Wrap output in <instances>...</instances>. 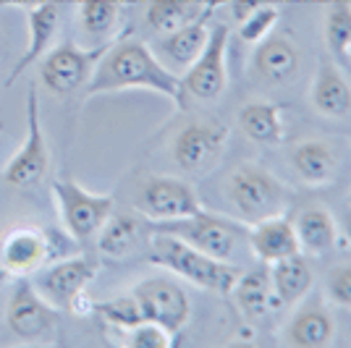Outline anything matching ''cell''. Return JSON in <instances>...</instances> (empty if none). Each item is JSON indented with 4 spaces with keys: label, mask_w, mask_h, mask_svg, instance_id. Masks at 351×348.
Returning <instances> with one entry per match:
<instances>
[{
    "label": "cell",
    "mask_w": 351,
    "mask_h": 348,
    "mask_svg": "<svg viewBox=\"0 0 351 348\" xmlns=\"http://www.w3.org/2000/svg\"><path fill=\"white\" fill-rule=\"evenodd\" d=\"M121 89H149L173 102L176 108L186 110V92L181 76L162 63L155 50L142 40H118L108 42L105 53L95 63V71L87 82V97L121 92Z\"/></svg>",
    "instance_id": "obj_1"
},
{
    "label": "cell",
    "mask_w": 351,
    "mask_h": 348,
    "mask_svg": "<svg viewBox=\"0 0 351 348\" xmlns=\"http://www.w3.org/2000/svg\"><path fill=\"white\" fill-rule=\"evenodd\" d=\"M152 233V238H149V262L152 264L168 270L171 275L189 280L191 286H197V288L213 290V293H220V296H231L236 280L244 273L241 264L215 260V257L189 247L186 241L176 238L171 233Z\"/></svg>",
    "instance_id": "obj_2"
},
{
    "label": "cell",
    "mask_w": 351,
    "mask_h": 348,
    "mask_svg": "<svg viewBox=\"0 0 351 348\" xmlns=\"http://www.w3.org/2000/svg\"><path fill=\"white\" fill-rule=\"evenodd\" d=\"M226 197L239 215L236 220L244 225L286 215V207L291 199L278 178L257 162H244L231 171L226 181Z\"/></svg>",
    "instance_id": "obj_3"
},
{
    "label": "cell",
    "mask_w": 351,
    "mask_h": 348,
    "mask_svg": "<svg viewBox=\"0 0 351 348\" xmlns=\"http://www.w3.org/2000/svg\"><path fill=\"white\" fill-rule=\"evenodd\" d=\"M241 225H239V220L218 218V215H213L207 210H199V212L186 215V218L149 223L147 228L149 231L171 233V236L186 241L189 247L199 249V251H205V254L215 257V260L239 264L241 241H247V233L241 236Z\"/></svg>",
    "instance_id": "obj_4"
},
{
    "label": "cell",
    "mask_w": 351,
    "mask_h": 348,
    "mask_svg": "<svg viewBox=\"0 0 351 348\" xmlns=\"http://www.w3.org/2000/svg\"><path fill=\"white\" fill-rule=\"evenodd\" d=\"M53 199L58 204V215L66 236L82 244L105 225L113 215L116 199L110 194H95L76 184L73 178H56L53 181Z\"/></svg>",
    "instance_id": "obj_5"
},
{
    "label": "cell",
    "mask_w": 351,
    "mask_h": 348,
    "mask_svg": "<svg viewBox=\"0 0 351 348\" xmlns=\"http://www.w3.org/2000/svg\"><path fill=\"white\" fill-rule=\"evenodd\" d=\"M228 40L231 29L228 24H210V37L202 53L181 73V84L186 92V100L215 102L228 87Z\"/></svg>",
    "instance_id": "obj_6"
},
{
    "label": "cell",
    "mask_w": 351,
    "mask_h": 348,
    "mask_svg": "<svg viewBox=\"0 0 351 348\" xmlns=\"http://www.w3.org/2000/svg\"><path fill=\"white\" fill-rule=\"evenodd\" d=\"M60 238L37 225H16L0 236V277H29L60 251Z\"/></svg>",
    "instance_id": "obj_7"
},
{
    "label": "cell",
    "mask_w": 351,
    "mask_h": 348,
    "mask_svg": "<svg viewBox=\"0 0 351 348\" xmlns=\"http://www.w3.org/2000/svg\"><path fill=\"white\" fill-rule=\"evenodd\" d=\"M105 47L108 45L84 50L73 42L50 47L40 58V84L56 97H69L79 87H87L89 76L95 71V63L100 60Z\"/></svg>",
    "instance_id": "obj_8"
},
{
    "label": "cell",
    "mask_w": 351,
    "mask_h": 348,
    "mask_svg": "<svg viewBox=\"0 0 351 348\" xmlns=\"http://www.w3.org/2000/svg\"><path fill=\"white\" fill-rule=\"evenodd\" d=\"M47 168H50V149L45 139L43 118H40V92L32 84L27 92V139L14 152V158L5 162L3 178L11 186L27 189L43 181L47 175Z\"/></svg>",
    "instance_id": "obj_9"
},
{
    "label": "cell",
    "mask_w": 351,
    "mask_h": 348,
    "mask_svg": "<svg viewBox=\"0 0 351 348\" xmlns=\"http://www.w3.org/2000/svg\"><path fill=\"white\" fill-rule=\"evenodd\" d=\"M100 273V260L92 257H66L53 264H45L34 273V288L53 309H71L79 296Z\"/></svg>",
    "instance_id": "obj_10"
},
{
    "label": "cell",
    "mask_w": 351,
    "mask_h": 348,
    "mask_svg": "<svg viewBox=\"0 0 351 348\" xmlns=\"http://www.w3.org/2000/svg\"><path fill=\"white\" fill-rule=\"evenodd\" d=\"M136 212L149 223H162V220H176L194 215L202 207L199 194L191 184L181 178H168V175H152L136 191L134 199Z\"/></svg>",
    "instance_id": "obj_11"
},
{
    "label": "cell",
    "mask_w": 351,
    "mask_h": 348,
    "mask_svg": "<svg viewBox=\"0 0 351 348\" xmlns=\"http://www.w3.org/2000/svg\"><path fill=\"white\" fill-rule=\"evenodd\" d=\"M142 306L147 322H158L168 333L178 335L191 317V304L186 290L171 277H147L132 290Z\"/></svg>",
    "instance_id": "obj_12"
},
{
    "label": "cell",
    "mask_w": 351,
    "mask_h": 348,
    "mask_svg": "<svg viewBox=\"0 0 351 348\" xmlns=\"http://www.w3.org/2000/svg\"><path fill=\"white\" fill-rule=\"evenodd\" d=\"M228 129L213 121H194L176 134L171 152L176 165L186 173H202L213 168L228 147Z\"/></svg>",
    "instance_id": "obj_13"
},
{
    "label": "cell",
    "mask_w": 351,
    "mask_h": 348,
    "mask_svg": "<svg viewBox=\"0 0 351 348\" xmlns=\"http://www.w3.org/2000/svg\"><path fill=\"white\" fill-rule=\"evenodd\" d=\"M56 312L53 306L45 301L37 293L34 283L27 277H19L14 286L11 301H8V312H5V322L14 330L16 338L21 340H43L56 330Z\"/></svg>",
    "instance_id": "obj_14"
},
{
    "label": "cell",
    "mask_w": 351,
    "mask_h": 348,
    "mask_svg": "<svg viewBox=\"0 0 351 348\" xmlns=\"http://www.w3.org/2000/svg\"><path fill=\"white\" fill-rule=\"evenodd\" d=\"M60 18H63V0H45L40 5L27 8V27H29V42L21 58L16 60L14 71L8 76V84H14L29 66L40 63L45 53L53 47V40L58 34Z\"/></svg>",
    "instance_id": "obj_15"
},
{
    "label": "cell",
    "mask_w": 351,
    "mask_h": 348,
    "mask_svg": "<svg viewBox=\"0 0 351 348\" xmlns=\"http://www.w3.org/2000/svg\"><path fill=\"white\" fill-rule=\"evenodd\" d=\"M247 249L252 251V257L260 260L263 264H273L283 257L302 251L296 231H293V220L286 215H276V218L247 225Z\"/></svg>",
    "instance_id": "obj_16"
},
{
    "label": "cell",
    "mask_w": 351,
    "mask_h": 348,
    "mask_svg": "<svg viewBox=\"0 0 351 348\" xmlns=\"http://www.w3.org/2000/svg\"><path fill=\"white\" fill-rule=\"evenodd\" d=\"M210 16L207 14L197 21H191L181 29H173L168 34H160V40L155 42V55L178 76L189 69L197 60V55L202 53V47L207 45L210 37Z\"/></svg>",
    "instance_id": "obj_17"
},
{
    "label": "cell",
    "mask_w": 351,
    "mask_h": 348,
    "mask_svg": "<svg viewBox=\"0 0 351 348\" xmlns=\"http://www.w3.org/2000/svg\"><path fill=\"white\" fill-rule=\"evenodd\" d=\"M252 69L265 84H286L299 71V47L286 34H267L257 42Z\"/></svg>",
    "instance_id": "obj_18"
},
{
    "label": "cell",
    "mask_w": 351,
    "mask_h": 348,
    "mask_svg": "<svg viewBox=\"0 0 351 348\" xmlns=\"http://www.w3.org/2000/svg\"><path fill=\"white\" fill-rule=\"evenodd\" d=\"M299 304L302 306L293 312V317L286 325V333H283L286 343L296 348L330 346L336 335V322L328 306L322 301H307V299H302Z\"/></svg>",
    "instance_id": "obj_19"
},
{
    "label": "cell",
    "mask_w": 351,
    "mask_h": 348,
    "mask_svg": "<svg viewBox=\"0 0 351 348\" xmlns=\"http://www.w3.org/2000/svg\"><path fill=\"white\" fill-rule=\"evenodd\" d=\"M309 100L312 108L325 118H346L351 110V84L341 73V66L320 63V69L312 79L309 87Z\"/></svg>",
    "instance_id": "obj_20"
},
{
    "label": "cell",
    "mask_w": 351,
    "mask_h": 348,
    "mask_svg": "<svg viewBox=\"0 0 351 348\" xmlns=\"http://www.w3.org/2000/svg\"><path fill=\"white\" fill-rule=\"evenodd\" d=\"M231 296L236 299V306L239 312L244 314V319L249 322H260L265 319L276 306L280 304L276 290H273V283H270V273H267V264L265 267H257V270H244L239 280H236Z\"/></svg>",
    "instance_id": "obj_21"
},
{
    "label": "cell",
    "mask_w": 351,
    "mask_h": 348,
    "mask_svg": "<svg viewBox=\"0 0 351 348\" xmlns=\"http://www.w3.org/2000/svg\"><path fill=\"white\" fill-rule=\"evenodd\" d=\"M293 231L299 238V249L304 254H325L341 241V231L330 210L325 207H304L293 218Z\"/></svg>",
    "instance_id": "obj_22"
},
{
    "label": "cell",
    "mask_w": 351,
    "mask_h": 348,
    "mask_svg": "<svg viewBox=\"0 0 351 348\" xmlns=\"http://www.w3.org/2000/svg\"><path fill=\"white\" fill-rule=\"evenodd\" d=\"M223 0H147L145 21L155 34H168L191 21L213 14Z\"/></svg>",
    "instance_id": "obj_23"
},
{
    "label": "cell",
    "mask_w": 351,
    "mask_h": 348,
    "mask_svg": "<svg viewBox=\"0 0 351 348\" xmlns=\"http://www.w3.org/2000/svg\"><path fill=\"white\" fill-rule=\"evenodd\" d=\"M291 168L307 186H325L336 178V149L322 139H304L291 149Z\"/></svg>",
    "instance_id": "obj_24"
},
{
    "label": "cell",
    "mask_w": 351,
    "mask_h": 348,
    "mask_svg": "<svg viewBox=\"0 0 351 348\" xmlns=\"http://www.w3.org/2000/svg\"><path fill=\"white\" fill-rule=\"evenodd\" d=\"M267 273H270L273 290L283 306L299 304L302 299H307L312 286H315V273H312V267L302 251L267 264Z\"/></svg>",
    "instance_id": "obj_25"
},
{
    "label": "cell",
    "mask_w": 351,
    "mask_h": 348,
    "mask_svg": "<svg viewBox=\"0 0 351 348\" xmlns=\"http://www.w3.org/2000/svg\"><path fill=\"white\" fill-rule=\"evenodd\" d=\"M239 129L249 142L265 147H276L283 142V113L276 102L249 100L239 110Z\"/></svg>",
    "instance_id": "obj_26"
},
{
    "label": "cell",
    "mask_w": 351,
    "mask_h": 348,
    "mask_svg": "<svg viewBox=\"0 0 351 348\" xmlns=\"http://www.w3.org/2000/svg\"><path fill=\"white\" fill-rule=\"evenodd\" d=\"M325 45L336 66L351 69V3L333 0L325 14Z\"/></svg>",
    "instance_id": "obj_27"
},
{
    "label": "cell",
    "mask_w": 351,
    "mask_h": 348,
    "mask_svg": "<svg viewBox=\"0 0 351 348\" xmlns=\"http://www.w3.org/2000/svg\"><path fill=\"white\" fill-rule=\"evenodd\" d=\"M121 8H123V0H76L79 27L92 40L108 45L105 40H110V34L116 32L121 21Z\"/></svg>",
    "instance_id": "obj_28"
},
{
    "label": "cell",
    "mask_w": 351,
    "mask_h": 348,
    "mask_svg": "<svg viewBox=\"0 0 351 348\" xmlns=\"http://www.w3.org/2000/svg\"><path fill=\"white\" fill-rule=\"evenodd\" d=\"M142 236V223L134 215H110L105 220V225L97 231V249L103 257H110V260H121L126 257L136 241Z\"/></svg>",
    "instance_id": "obj_29"
},
{
    "label": "cell",
    "mask_w": 351,
    "mask_h": 348,
    "mask_svg": "<svg viewBox=\"0 0 351 348\" xmlns=\"http://www.w3.org/2000/svg\"><path fill=\"white\" fill-rule=\"evenodd\" d=\"M92 314L103 317L108 325H113V327L123 330V333L136 327L139 322H145L142 306H139L134 293H123V296H116V299L95 301V304H92Z\"/></svg>",
    "instance_id": "obj_30"
},
{
    "label": "cell",
    "mask_w": 351,
    "mask_h": 348,
    "mask_svg": "<svg viewBox=\"0 0 351 348\" xmlns=\"http://www.w3.org/2000/svg\"><path fill=\"white\" fill-rule=\"evenodd\" d=\"M278 21H280V8L276 3H265V5L254 8L252 14L244 16L239 21V37L249 45H257L278 27Z\"/></svg>",
    "instance_id": "obj_31"
},
{
    "label": "cell",
    "mask_w": 351,
    "mask_h": 348,
    "mask_svg": "<svg viewBox=\"0 0 351 348\" xmlns=\"http://www.w3.org/2000/svg\"><path fill=\"white\" fill-rule=\"evenodd\" d=\"M173 333H168L158 322H139L136 327L126 330V346L132 348H171L173 346Z\"/></svg>",
    "instance_id": "obj_32"
},
{
    "label": "cell",
    "mask_w": 351,
    "mask_h": 348,
    "mask_svg": "<svg viewBox=\"0 0 351 348\" xmlns=\"http://www.w3.org/2000/svg\"><path fill=\"white\" fill-rule=\"evenodd\" d=\"M325 299L341 309H351V264H336L328 270Z\"/></svg>",
    "instance_id": "obj_33"
},
{
    "label": "cell",
    "mask_w": 351,
    "mask_h": 348,
    "mask_svg": "<svg viewBox=\"0 0 351 348\" xmlns=\"http://www.w3.org/2000/svg\"><path fill=\"white\" fill-rule=\"evenodd\" d=\"M265 3H273V0H228V5H231V16H234L236 21H241L244 16H249L254 8H260Z\"/></svg>",
    "instance_id": "obj_34"
},
{
    "label": "cell",
    "mask_w": 351,
    "mask_h": 348,
    "mask_svg": "<svg viewBox=\"0 0 351 348\" xmlns=\"http://www.w3.org/2000/svg\"><path fill=\"white\" fill-rule=\"evenodd\" d=\"M45 0H0V5H24V8H32V5H40Z\"/></svg>",
    "instance_id": "obj_35"
},
{
    "label": "cell",
    "mask_w": 351,
    "mask_h": 348,
    "mask_svg": "<svg viewBox=\"0 0 351 348\" xmlns=\"http://www.w3.org/2000/svg\"><path fill=\"white\" fill-rule=\"evenodd\" d=\"M343 233H346V241H349L351 247V207L343 212Z\"/></svg>",
    "instance_id": "obj_36"
},
{
    "label": "cell",
    "mask_w": 351,
    "mask_h": 348,
    "mask_svg": "<svg viewBox=\"0 0 351 348\" xmlns=\"http://www.w3.org/2000/svg\"><path fill=\"white\" fill-rule=\"evenodd\" d=\"M349 207H351V194H349Z\"/></svg>",
    "instance_id": "obj_37"
}]
</instances>
